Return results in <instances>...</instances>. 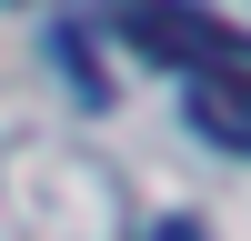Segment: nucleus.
<instances>
[{"instance_id": "3", "label": "nucleus", "mask_w": 251, "mask_h": 241, "mask_svg": "<svg viewBox=\"0 0 251 241\" xmlns=\"http://www.w3.org/2000/svg\"><path fill=\"white\" fill-rule=\"evenodd\" d=\"M151 241H211V231H201V221H161Z\"/></svg>"}, {"instance_id": "2", "label": "nucleus", "mask_w": 251, "mask_h": 241, "mask_svg": "<svg viewBox=\"0 0 251 241\" xmlns=\"http://www.w3.org/2000/svg\"><path fill=\"white\" fill-rule=\"evenodd\" d=\"M181 111H191L201 141L251 151V71H191V80H181Z\"/></svg>"}, {"instance_id": "1", "label": "nucleus", "mask_w": 251, "mask_h": 241, "mask_svg": "<svg viewBox=\"0 0 251 241\" xmlns=\"http://www.w3.org/2000/svg\"><path fill=\"white\" fill-rule=\"evenodd\" d=\"M121 30H131V50L171 60L181 80H191V71H251V30L191 10V0H121Z\"/></svg>"}]
</instances>
